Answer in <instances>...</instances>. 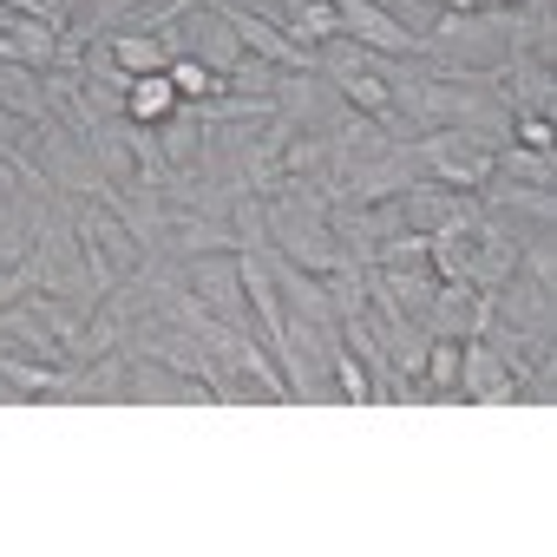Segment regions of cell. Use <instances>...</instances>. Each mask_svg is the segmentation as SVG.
<instances>
[{"instance_id":"obj_8","label":"cell","mask_w":557,"mask_h":557,"mask_svg":"<svg viewBox=\"0 0 557 557\" xmlns=\"http://www.w3.org/2000/svg\"><path fill=\"white\" fill-rule=\"evenodd\" d=\"M329 368H335V394H342L348 407H374V387H368V368H361V361L348 355V342H342V335L329 342Z\"/></svg>"},{"instance_id":"obj_2","label":"cell","mask_w":557,"mask_h":557,"mask_svg":"<svg viewBox=\"0 0 557 557\" xmlns=\"http://www.w3.org/2000/svg\"><path fill=\"white\" fill-rule=\"evenodd\" d=\"M184 289H190L210 315H223L230 329H249V335H256V315H249V296H243V275H236V249H230V262L190 256V262H184Z\"/></svg>"},{"instance_id":"obj_5","label":"cell","mask_w":557,"mask_h":557,"mask_svg":"<svg viewBox=\"0 0 557 557\" xmlns=\"http://www.w3.org/2000/svg\"><path fill=\"white\" fill-rule=\"evenodd\" d=\"M177 106H184V92L171 86V66H164V73L132 79V92H125V119H132V125H164Z\"/></svg>"},{"instance_id":"obj_3","label":"cell","mask_w":557,"mask_h":557,"mask_svg":"<svg viewBox=\"0 0 557 557\" xmlns=\"http://www.w3.org/2000/svg\"><path fill=\"white\" fill-rule=\"evenodd\" d=\"M459 400H479V407H511L518 400V381H511V368L498 361V348L485 335L459 342Z\"/></svg>"},{"instance_id":"obj_10","label":"cell","mask_w":557,"mask_h":557,"mask_svg":"<svg viewBox=\"0 0 557 557\" xmlns=\"http://www.w3.org/2000/svg\"><path fill=\"white\" fill-rule=\"evenodd\" d=\"M210 79H216V73H210L203 60H190V53L171 60V86H177L184 99H210ZM216 86H223V79H216Z\"/></svg>"},{"instance_id":"obj_7","label":"cell","mask_w":557,"mask_h":557,"mask_svg":"<svg viewBox=\"0 0 557 557\" xmlns=\"http://www.w3.org/2000/svg\"><path fill=\"white\" fill-rule=\"evenodd\" d=\"M296 47H322V40H335L342 34V21H335V8H329V0H309V8H289V27H283Z\"/></svg>"},{"instance_id":"obj_1","label":"cell","mask_w":557,"mask_h":557,"mask_svg":"<svg viewBox=\"0 0 557 557\" xmlns=\"http://www.w3.org/2000/svg\"><path fill=\"white\" fill-rule=\"evenodd\" d=\"M329 8H335L342 34H348L355 47H368V53H394V60H420V53H426L420 34H413L394 8H381V0H329Z\"/></svg>"},{"instance_id":"obj_9","label":"cell","mask_w":557,"mask_h":557,"mask_svg":"<svg viewBox=\"0 0 557 557\" xmlns=\"http://www.w3.org/2000/svg\"><path fill=\"white\" fill-rule=\"evenodd\" d=\"M492 171H498V177H518V184H550V151L505 145V151H492Z\"/></svg>"},{"instance_id":"obj_4","label":"cell","mask_w":557,"mask_h":557,"mask_svg":"<svg viewBox=\"0 0 557 557\" xmlns=\"http://www.w3.org/2000/svg\"><path fill=\"white\" fill-rule=\"evenodd\" d=\"M203 8H210V0H203ZM184 53H190V60H203L216 79H230V73H236V60H243V40H236V34L223 27V14L210 8V21H203L197 34H184Z\"/></svg>"},{"instance_id":"obj_6","label":"cell","mask_w":557,"mask_h":557,"mask_svg":"<svg viewBox=\"0 0 557 557\" xmlns=\"http://www.w3.org/2000/svg\"><path fill=\"white\" fill-rule=\"evenodd\" d=\"M420 177H433V184H446V190H479L485 177H492V151L485 145H466V151H446V158H433Z\"/></svg>"},{"instance_id":"obj_11","label":"cell","mask_w":557,"mask_h":557,"mask_svg":"<svg viewBox=\"0 0 557 557\" xmlns=\"http://www.w3.org/2000/svg\"><path fill=\"white\" fill-rule=\"evenodd\" d=\"M283 8H309V0H283Z\"/></svg>"}]
</instances>
